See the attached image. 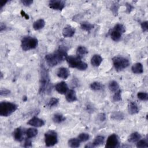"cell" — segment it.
<instances>
[{
    "label": "cell",
    "instance_id": "30bf717a",
    "mask_svg": "<svg viewBox=\"0 0 148 148\" xmlns=\"http://www.w3.org/2000/svg\"><path fill=\"white\" fill-rule=\"evenodd\" d=\"M27 124L35 127H41L45 125V122L42 119L34 116L27 122Z\"/></svg>",
    "mask_w": 148,
    "mask_h": 148
},
{
    "label": "cell",
    "instance_id": "52a82bcc",
    "mask_svg": "<svg viewBox=\"0 0 148 148\" xmlns=\"http://www.w3.org/2000/svg\"><path fill=\"white\" fill-rule=\"evenodd\" d=\"M45 142L48 147L55 145L58 142L57 133L53 130H50L46 133L45 134Z\"/></svg>",
    "mask_w": 148,
    "mask_h": 148
},
{
    "label": "cell",
    "instance_id": "f6af8a7d",
    "mask_svg": "<svg viewBox=\"0 0 148 148\" xmlns=\"http://www.w3.org/2000/svg\"><path fill=\"white\" fill-rule=\"evenodd\" d=\"M6 28H7L6 25L3 23H1V24H0V31L3 32L4 30H6Z\"/></svg>",
    "mask_w": 148,
    "mask_h": 148
},
{
    "label": "cell",
    "instance_id": "5bb4252c",
    "mask_svg": "<svg viewBox=\"0 0 148 148\" xmlns=\"http://www.w3.org/2000/svg\"><path fill=\"white\" fill-rule=\"evenodd\" d=\"M66 100L69 102H72L77 101V96L76 94V92L74 90H68L66 93Z\"/></svg>",
    "mask_w": 148,
    "mask_h": 148
},
{
    "label": "cell",
    "instance_id": "d4e9b609",
    "mask_svg": "<svg viewBox=\"0 0 148 148\" xmlns=\"http://www.w3.org/2000/svg\"><path fill=\"white\" fill-rule=\"evenodd\" d=\"M52 120L54 123L60 124L65 120V118L61 114H56L54 115Z\"/></svg>",
    "mask_w": 148,
    "mask_h": 148
},
{
    "label": "cell",
    "instance_id": "b9f144b4",
    "mask_svg": "<svg viewBox=\"0 0 148 148\" xmlns=\"http://www.w3.org/2000/svg\"><path fill=\"white\" fill-rule=\"evenodd\" d=\"M126 12L128 13H130L134 8L133 6L132 5H131L130 4H129V3H126Z\"/></svg>",
    "mask_w": 148,
    "mask_h": 148
},
{
    "label": "cell",
    "instance_id": "e0dca14e",
    "mask_svg": "<svg viewBox=\"0 0 148 148\" xmlns=\"http://www.w3.org/2000/svg\"><path fill=\"white\" fill-rule=\"evenodd\" d=\"M128 112L131 115H135L138 113L139 109L137 104L134 102H131L128 106Z\"/></svg>",
    "mask_w": 148,
    "mask_h": 148
},
{
    "label": "cell",
    "instance_id": "1f68e13d",
    "mask_svg": "<svg viewBox=\"0 0 148 148\" xmlns=\"http://www.w3.org/2000/svg\"><path fill=\"white\" fill-rule=\"evenodd\" d=\"M122 100V90H118L117 91L115 92V94L113 96V101L114 102H119Z\"/></svg>",
    "mask_w": 148,
    "mask_h": 148
},
{
    "label": "cell",
    "instance_id": "603a6c76",
    "mask_svg": "<svg viewBox=\"0 0 148 148\" xmlns=\"http://www.w3.org/2000/svg\"><path fill=\"white\" fill-rule=\"evenodd\" d=\"M25 133H26L27 138H32L37 135V134H38V131L36 128H30L27 130Z\"/></svg>",
    "mask_w": 148,
    "mask_h": 148
},
{
    "label": "cell",
    "instance_id": "5b68a950",
    "mask_svg": "<svg viewBox=\"0 0 148 148\" xmlns=\"http://www.w3.org/2000/svg\"><path fill=\"white\" fill-rule=\"evenodd\" d=\"M38 44V41L36 38L30 36H24L21 42V47L24 51H28L35 49Z\"/></svg>",
    "mask_w": 148,
    "mask_h": 148
},
{
    "label": "cell",
    "instance_id": "7c38bea8",
    "mask_svg": "<svg viewBox=\"0 0 148 148\" xmlns=\"http://www.w3.org/2000/svg\"><path fill=\"white\" fill-rule=\"evenodd\" d=\"M55 89L59 94H65L68 91V86L65 82H61L58 83L55 86Z\"/></svg>",
    "mask_w": 148,
    "mask_h": 148
},
{
    "label": "cell",
    "instance_id": "ba28073f",
    "mask_svg": "<svg viewBox=\"0 0 148 148\" xmlns=\"http://www.w3.org/2000/svg\"><path fill=\"white\" fill-rule=\"evenodd\" d=\"M119 141L117 135L114 134L108 137L105 147L106 148H115L119 146Z\"/></svg>",
    "mask_w": 148,
    "mask_h": 148
},
{
    "label": "cell",
    "instance_id": "3957f363",
    "mask_svg": "<svg viewBox=\"0 0 148 148\" xmlns=\"http://www.w3.org/2000/svg\"><path fill=\"white\" fill-rule=\"evenodd\" d=\"M82 59L73 56H68L66 58V61L69 67L72 68H77L80 71H85L87 68V64L82 61Z\"/></svg>",
    "mask_w": 148,
    "mask_h": 148
},
{
    "label": "cell",
    "instance_id": "4316f807",
    "mask_svg": "<svg viewBox=\"0 0 148 148\" xmlns=\"http://www.w3.org/2000/svg\"><path fill=\"white\" fill-rule=\"evenodd\" d=\"M108 87L110 91L115 92L119 90V85L117 82H116L115 81H112L110 82V83H109Z\"/></svg>",
    "mask_w": 148,
    "mask_h": 148
},
{
    "label": "cell",
    "instance_id": "8fae6325",
    "mask_svg": "<svg viewBox=\"0 0 148 148\" xmlns=\"http://www.w3.org/2000/svg\"><path fill=\"white\" fill-rule=\"evenodd\" d=\"M63 35L65 38H71L75 33V29L70 25H67L63 30Z\"/></svg>",
    "mask_w": 148,
    "mask_h": 148
},
{
    "label": "cell",
    "instance_id": "4dcf8cb0",
    "mask_svg": "<svg viewBox=\"0 0 148 148\" xmlns=\"http://www.w3.org/2000/svg\"><path fill=\"white\" fill-rule=\"evenodd\" d=\"M59 100L57 98H51L47 103V106L49 108H52L55 106H57L59 104Z\"/></svg>",
    "mask_w": 148,
    "mask_h": 148
},
{
    "label": "cell",
    "instance_id": "f35d334b",
    "mask_svg": "<svg viewBox=\"0 0 148 148\" xmlns=\"http://www.w3.org/2000/svg\"><path fill=\"white\" fill-rule=\"evenodd\" d=\"M141 28L143 31V32H146L148 30V22L147 21L143 22L141 24Z\"/></svg>",
    "mask_w": 148,
    "mask_h": 148
},
{
    "label": "cell",
    "instance_id": "836d02e7",
    "mask_svg": "<svg viewBox=\"0 0 148 148\" xmlns=\"http://www.w3.org/2000/svg\"><path fill=\"white\" fill-rule=\"evenodd\" d=\"M119 4L118 3H115L113 4L110 7V10L112 12L113 14L115 16H118V11H119Z\"/></svg>",
    "mask_w": 148,
    "mask_h": 148
},
{
    "label": "cell",
    "instance_id": "ee69618b",
    "mask_svg": "<svg viewBox=\"0 0 148 148\" xmlns=\"http://www.w3.org/2000/svg\"><path fill=\"white\" fill-rule=\"evenodd\" d=\"M20 14H21V15L23 17H24L26 20H28L29 18H30V17H29V16H28V14H27L24 11H21V12H20Z\"/></svg>",
    "mask_w": 148,
    "mask_h": 148
},
{
    "label": "cell",
    "instance_id": "8992f818",
    "mask_svg": "<svg viewBox=\"0 0 148 148\" xmlns=\"http://www.w3.org/2000/svg\"><path fill=\"white\" fill-rule=\"evenodd\" d=\"M113 64L117 71H121L130 65L128 59L122 56H115L112 59Z\"/></svg>",
    "mask_w": 148,
    "mask_h": 148
},
{
    "label": "cell",
    "instance_id": "9c48e42d",
    "mask_svg": "<svg viewBox=\"0 0 148 148\" xmlns=\"http://www.w3.org/2000/svg\"><path fill=\"white\" fill-rule=\"evenodd\" d=\"M49 7L54 10L61 11L65 7V2L61 0H52L49 3Z\"/></svg>",
    "mask_w": 148,
    "mask_h": 148
},
{
    "label": "cell",
    "instance_id": "c3c4849f",
    "mask_svg": "<svg viewBox=\"0 0 148 148\" xmlns=\"http://www.w3.org/2000/svg\"><path fill=\"white\" fill-rule=\"evenodd\" d=\"M27 97H24V99H23V101H27Z\"/></svg>",
    "mask_w": 148,
    "mask_h": 148
},
{
    "label": "cell",
    "instance_id": "ffe728a7",
    "mask_svg": "<svg viewBox=\"0 0 148 148\" xmlns=\"http://www.w3.org/2000/svg\"><path fill=\"white\" fill-rule=\"evenodd\" d=\"M87 53H88V50L85 46H79L77 48V55L78 57H80L81 59L83 58Z\"/></svg>",
    "mask_w": 148,
    "mask_h": 148
},
{
    "label": "cell",
    "instance_id": "277c9868",
    "mask_svg": "<svg viewBox=\"0 0 148 148\" xmlns=\"http://www.w3.org/2000/svg\"><path fill=\"white\" fill-rule=\"evenodd\" d=\"M17 109V105L14 103L3 101L0 104V116L8 117Z\"/></svg>",
    "mask_w": 148,
    "mask_h": 148
},
{
    "label": "cell",
    "instance_id": "7dc6e473",
    "mask_svg": "<svg viewBox=\"0 0 148 148\" xmlns=\"http://www.w3.org/2000/svg\"><path fill=\"white\" fill-rule=\"evenodd\" d=\"M0 75H1V79H2L3 78V73L2 72H1V74H0Z\"/></svg>",
    "mask_w": 148,
    "mask_h": 148
},
{
    "label": "cell",
    "instance_id": "4fadbf2b",
    "mask_svg": "<svg viewBox=\"0 0 148 148\" xmlns=\"http://www.w3.org/2000/svg\"><path fill=\"white\" fill-rule=\"evenodd\" d=\"M70 75V72L69 69L67 68L61 67L58 69L57 72V75L59 78L66 79H67Z\"/></svg>",
    "mask_w": 148,
    "mask_h": 148
},
{
    "label": "cell",
    "instance_id": "ab89813d",
    "mask_svg": "<svg viewBox=\"0 0 148 148\" xmlns=\"http://www.w3.org/2000/svg\"><path fill=\"white\" fill-rule=\"evenodd\" d=\"M21 3L25 7H29L33 4L32 0H22Z\"/></svg>",
    "mask_w": 148,
    "mask_h": 148
},
{
    "label": "cell",
    "instance_id": "83f0119b",
    "mask_svg": "<svg viewBox=\"0 0 148 148\" xmlns=\"http://www.w3.org/2000/svg\"><path fill=\"white\" fill-rule=\"evenodd\" d=\"M90 88L92 90L97 91V90H102L104 88V86L102 83L98 82H92L90 85Z\"/></svg>",
    "mask_w": 148,
    "mask_h": 148
},
{
    "label": "cell",
    "instance_id": "f1b7e54d",
    "mask_svg": "<svg viewBox=\"0 0 148 148\" xmlns=\"http://www.w3.org/2000/svg\"><path fill=\"white\" fill-rule=\"evenodd\" d=\"M81 142L78 138H71L68 141V145L71 147H78Z\"/></svg>",
    "mask_w": 148,
    "mask_h": 148
},
{
    "label": "cell",
    "instance_id": "d6986e66",
    "mask_svg": "<svg viewBox=\"0 0 148 148\" xmlns=\"http://www.w3.org/2000/svg\"><path fill=\"white\" fill-rule=\"evenodd\" d=\"M45 26V22L42 18L37 20L33 24V28L35 30H40L43 28Z\"/></svg>",
    "mask_w": 148,
    "mask_h": 148
},
{
    "label": "cell",
    "instance_id": "d590c367",
    "mask_svg": "<svg viewBox=\"0 0 148 148\" xmlns=\"http://www.w3.org/2000/svg\"><path fill=\"white\" fill-rule=\"evenodd\" d=\"M114 30L120 32L122 34H123L124 32H125L126 31V28L122 24H117L115 26L114 28H113Z\"/></svg>",
    "mask_w": 148,
    "mask_h": 148
},
{
    "label": "cell",
    "instance_id": "f546056e",
    "mask_svg": "<svg viewBox=\"0 0 148 148\" xmlns=\"http://www.w3.org/2000/svg\"><path fill=\"white\" fill-rule=\"evenodd\" d=\"M104 140H105L104 137L101 136V135H99V136H97L95 138L94 142H92V145H93L94 147L102 145L104 142Z\"/></svg>",
    "mask_w": 148,
    "mask_h": 148
},
{
    "label": "cell",
    "instance_id": "60d3db41",
    "mask_svg": "<svg viewBox=\"0 0 148 148\" xmlns=\"http://www.w3.org/2000/svg\"><path fill=\"white\" fill-rule=\"evenodd\" d=\"M32 146V141L31 140V138H27L25 139L24 143V147H31Z\"/></svg>",
    "mask_w": 148,
    "mask_h": 148
},
{
    "label": "cell",
    "instance_id": "e575fe53",
    "mask_svg": "<svg viewBox=\"0 0 148 148\" xmlns=\"http://www.w3.org/2000/svg\"><path fill=\"white\" fill-rule=\"evenodd\" d=\"M78 138L79 139V140L81 142H86V141H88L89 139L90 135L88 134H87V133H83L80 134L78 135Z\"/></svg>",
    "mask_w": 148,
    "mask_h": 148
},
{
    "label": "cell",
    "instance_id": "ac0fdd59",
    "mask_svg": "<svg viewBox=\"0 0 148 148\" xmlns=\"http://www.w3.org/2000/svg\"><path fill=\"white\" fill-rule=\"evenodd\" d=\"M132 72L135 74H141L143 72V65L140 63H137L132 66Z\"/></svg>",
    "mask_w": 148,
    "mask_h": 148
},
{
    "label": "cell",
    "instance_id": "7402d4cb",
    "mask_svg": "<svg viewBox=\"0 0 148 148\" xmlns=\"http://www.w3.org/2000/svg\"><path fill=\"white\" fill-rule=\"evenodd\" d=\"M110 119L114 120H118L120 121L124 119V115L122 112H114L110 115Z\"/></svg>",
    "mask_w": 148,
    "mask_h": 148
},
{
    "label": "cell",
    "instance_id": "2e32d148",
    "mask_svg": "<svg viewBox=\"0 0 148 148\" xmlns=\"http://www.w3.org/2000/svg\"><path fill=\"white\" fill-rule=\"evenodd\" d=\"M102 61V58L99 54H94L91 59V64L92 66L99 67Z\"/></svg>",
    "mask_w": 148,
    "mask_h": 148
},
{
    "label": "cell",
    "instance_id": "cb8c5ba5",
    "mask_svg": "<svg viewBox=\"0 0 148 148\" xmlns=\"http://www.w3.org/2000/svg\"><path fill=\"white\" fill-rule=\"evenodd\" d=\"M94 27V26L93 24H91L87 22H83L81 24V28L83 30L87 32L90 31L92 29H93Z\"/></svg>",
    "mask_w": 148,
    "mask_h": 148
},
{
    "label": "cell",
    "instance_id": "6da1fadb",
    "mask_svg": "<svg viewBox=\"0 0 148 148\" xmlns=\"http://www.w3.org/2000/svg\"><path fill=\"white\" fill-rule=\"evenodd\" d=\"M67 56V49L64 46H60L54 53L46 54L45 59L47 64L53 67L66 60Z\"/></svg>",
    "mask_w": 148,
    "mask_h": 148
},
{
    "label": "cell",
    "instance_id": "44dd1931",
    "mask_svg": "<svg viewBox=\"0 0 148 148\" xmlns=\"http://www.w3.org/2000/svg\"><path fill=\"white\" fill-rule=\"evenodd\" d=\"M141 138V135L139 133L135 132L132 133L128 138V141L131 143H134L138 142Z\"/></svg>",
    "mask_w": 148,
    "mask_h": 148
},
{
    "label": "cell",
    "instance_id": "d6a6232c",
    "mask_svg": "<svg viewBox=\"0 0 148 148\" xmlns=\"http://www.w3.org/2000/svg\"><path fill=\"white\" fill-rule=\"evenodd\" d=\"M137 147L139 148L148 147V142L146 139L139 140L137 143Z\"/></svg>",
    "mask_w": 148,
    "mask_h": 148
},
{
    "label": "cell",
    "instance_id": "7bdbcfd3",
    "mask_svg": "<svg viewBox=\"0 0 148 148\" xmlns=\"http://www.w3.org/2000/svg\"><path fill=\"white\" fill-rule=\"evenodd\" d=\"M106 115L104 113H100L98 115V119L101 122H104L105 120H106Z\"/></svg>",
    "mask_w": 148,
    "mask_h": 148
},
{
    "label": "cell",
    "instance_id": "9a60e30c",
    "mask_svg": "<svg viewBox=\"0 0 148 148\" xmlns=\"http://www.w3.org/2000/svg\"><path fill=\"white\" fill-rule=\"evenodd\" d=\"M14 139L18 142H22L23 140V131L20 127L15 129L13 133Z\"/></svg>",
    "mask_w": 148,
    "mask_h": 148
},
{
    "label": "cell",
    "instance_id": "74e56055",
    "mask_svg": "<svg viewBox=\"0 0 148 148\" xmlns=\"http://www.w3.org/2000/svg\"><path fill=\"white\" fill-rule=\"evenodd\" d=\"M11 91L5 88H2L1 89V91H0V95H1V96H7L9 95Z\"/></svg>",
    "mask_w": 148,
    "mask_h": 148
},
{
    "label": "cell",
    "instance_id": "7a4b0ae2",
    "mask_svg": "<svg viewBox=\"0 0 148 148\" xmlns=\"http://www.w3.org/2000/svg\"><path fill=\"white\" fill-rule=\"evenodd\" d=\"M52 84L50 82L49 73L46 69L42 67L41 68L40 86L39 89L40 94H49L52 90Z\"/></svg>",
    "mask_w": 148,
    "mask_h": 148
},
{
    "label": "cell",
    "instance_id": "484cf974",
    "mask_svg": "<svg viewBox=\"0 0 148 148\" xmlns=\"http://www.w3.org/2000/svg\"><path fill=\"white\" fill-rule=\"evenodd\" d=\"M122 34L114 29L112 30L110 32V37L114 41H119L121 37H122Z\"/></svg>",
    "mask_w": 148,
    "mask_h": 148
},
{
    "label": "cell",
    "instance_id": "8d00e7d4",
    "mask_svg": "<svg viewBox=\"0 0 148 148\" xmlns=\"http://www.w3.org/2000/svg\"><path fill=\"white\" fill-rule=\"evenodd\" d=\"M137 97L141 101H147L148 100L147 94L144 92H139L137 94Z\"/></svg>",
    "mask_w": 148,
    "mask_h": 148
},
{
    "label": "cell",
    "instance_id": "bcb514c9",
    "mask_svg": "<svg viewBox=\"0 0 148 148\" xmlns=\"http://www.w3.org/2000/svg\"><path fill=\"white\" fill-rule=\"evenodd\" d=\"M8 1H2L1 2V3H0V5H1V9H3V8L5 6V5L8 3Z\"/></svg>",
    "mask_w": 148,
    "mask_h": 148
}]
</instances>
